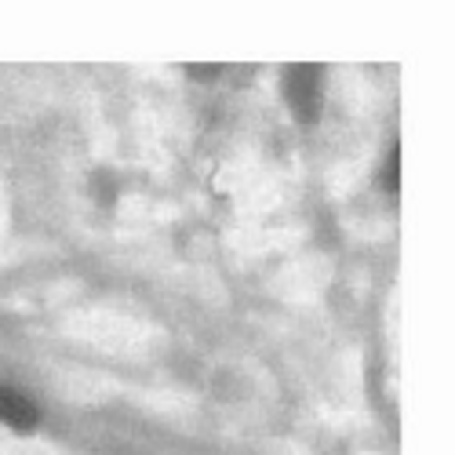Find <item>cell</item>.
Masks as SVG:
<instances>
[{
    "label": "cell",
    "mask_w": 455,
    "mask_h": 455,
    "mask_svg": "<svg viewBox=\"0 0 455 455\" xmlns=\"http://www.w3.org/2000/svg\"><path fill=\"white\" fill-rule=\"evenodd\" d=\"M317 84H321V77H317V69H295L291 73V102H295V109H299V117H314V109H317Z\"/></svg>",
    "instance_id": "obj_2"
},
{
    "label": "cell",
    "mask_w": 455,
    "mask_h": 455,
    "mask_svg": "<svg viewBox=\"0 0 455 455\" xmlns=\"http://www.w3.org/2000/svg\"><path fill=\"white\" fill-rule=\"evenodd\" d=\"M36 419H41V415H36V404L26 394H19L12 387H0V423H8L15 430H33Z\"/></svg>",
    "instance_id": "obj_1"
}]
</instances>
